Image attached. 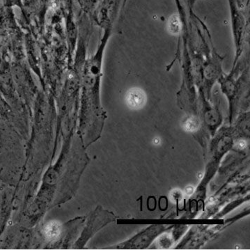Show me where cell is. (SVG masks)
<instances>
[{
    "mask_svg": "<svg viewBox=\"0 0 250 250\" xmlns=\"http://www.w3.org/2000/svg\"><path fill=\"white\" fill-rule=\"evenodd\" d=\"M125 104L127 107L132 109H141L146 102V96L145 91L139 88L129 90L125 95Z\"/></svg>",
    "mask_w": 250,
    "mask_h": 250,
    "instance_id": "6da1fadb",
    "label": "cell"
},
{
    "mask_svg": "<svg viewBox=\"0 0 250 250\" xmlns=\"http://www.w3.org/2000/svg\"><path fill=\"white\" fill-rule=\"evenodd\" d=\"M20 0H0V5H1V3L5 5H9V4H19Z\"/></svg>",
    "mask_w": 250,
    "mask_h": 250,
    "instance_id": "5b68a950",
    "label": "cell"
},
{
    "mask_svg": "<svg viewBox=\"0 0 250 250\" xmlns=\"http://www.w3.org/2000/svg\"><path fill=\"white\" fill-rule=\"evenodd\" d=\"M167 27L168 30L171 34L177 35L180 33L181 30V22L177 15H174L170 18Z\"/></svg>",
    "mask_w": 250,
    "mask_h": 250,
    "instance_id": "3957f363",
    "label": "cell"
},
{
    "mask_svg": "<svg viewBox=\"0 0 250 250\" xmlns=\"http://www.w3.org/2000/svg\"><path fill=\"white\" fill-rule=\"evenodd\" d=\"M238 146H239V148H244L246 146V142L243 141L240 142L239 144H238Z\"/></svg>",
    "mask_w": 250,
    "mask_h": 250,
    "instance_id": "8992f818",
    "label": "cell"
},
{
    "mask_svg": "<svg viewBox=\"0 0 250 250\" xmlns=\"http://www.w3.org/2000/svg\"><path fill=\"white\" fill-rule=\"evenodd\" d=\"M62 232V226L60 222L51 221L48 222L44 228V233L49 240L54 241L60 237Z\"/></svg>",
    "mask_w": 250,
    "mask_h": 250,
    "instance_id": "7a4b0ae2",
    "label": "cell"
},
{
    "mask_svg": "<svg viewBox=\"0 0 250 250\" xmlns=\"http://www.w3.org/2000/svg\"><path fill=\"white\" fill-rule=\"evenodd\" d=\"M153 142L155 145H159L160 142H161V140H160L158 138H155Z\"/></svg>",
    "mask_w": 250,
    "mask_h": 250,
    "instance_id": "52a82bcc",
    "label": "cell"
},
{
    "mask_svg": "<svg viewBox=\"0 0 250 250\" xmlns=\"http://www.w3.org/2000/svg\"><path fill=\"white\" fill-rule=\"evenodd\" d=\"M199 127V122L196 117H189L184 122V128L188 132H194Z\"/></svg>",
    "mask_w": 250,
    "mask_h": 250,
    "instance_id": "277c9868",
    "label": "cell"
}]
</instances>
